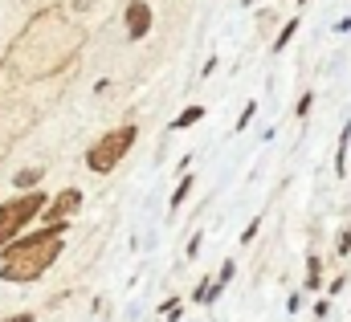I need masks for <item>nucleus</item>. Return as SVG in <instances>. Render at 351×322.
Segmentation results:
<instances>
[{"instance_id": "f257e3e1", "label": "nucleus", "mask_w": 351, "mask_h": 322, "mask_svg": "<svg viewBox=\"0 0 351 322\" xmlns=\"http://www.w3.org/2000/svg\"><path fill=\"white\" fill-rule=\"evenodd\" d=\"M62 237H66V225H45L29 237L21 233L16 241L0 249V277L4 282H37L62 257Z\"/></svg>"}, {"instance_id": "f03ea898", "label": "nucleus", "mask_w": 351, "mask_h": 322, "mask_svg": "<svg viewBox=\"0 0 351 322\" xmlns=\"http://www.w3.org/2000/svg\"><path fill=\"white\" fill-rule=\"evenodd\" d=\"M45 204H49V196L37 192V188H29V192L4 200V204H0V249L8 241H16V237L29 229V221H37V216L45 212Z\"/></svg>"}, {"instance_id": "7ed1b4c3", "label": "nucleus", "mask_w": 351, "mask_h": 322, "mask_svg": "<svg viewBox=\"0 0 351 322\" xmlns=\"http://www.w3.org/2000/svg\"><path fill=\"white\" fill-rule=\"evenodd\" d=\"M135 127H119V131H106L94 147L86 151V167L90 171H98V175H106V171H114V163H123V156L135 147Z\"/></svg>"}, {"instance_id": "20e7f679", "label": "nucleus", "mask_w": 351, "mask_h": 322, "mask_svg": "<svg viewBox=\"0 0 351 322\" xmlns=\"http://www.w3.org/2000/svg\"><path fill=\"white\" fill-rule=\"evenodd\" d=\"M78 208H82V192H78V188H66V192H58V196L45 204V225H66Z\"/></svg>"}, {"instance_id": "39448f33", "label": "nucleus", "mask_w": 351, "mask_h": 322, "mask_svg": "<svg viewBox=\"0 0 351 322\" xmlns=\"http://www.w3.org/2000/svg\"><path fill=\"white\" fill-rule=\"evenodd\" d=\"M147 33H152V8H147V0H131L127 4V37L143 41Z\"/></svg>"}, {"instance_id": "423d86ee", "label": "nucleus", "mask_w": 351, "mask_h": 322, "mask_svg": "<svg viewBox=\"0 0 351 322\" xmlns=\"http://www.w3.org/2000/svg\"><path fill=\"white\" fill-rule=\"evenodd\" d=\"M45 175V167H21L16 175H12V184L21 188V192H29V188H37V179Z\"/></svg>"}, {"instance_id": "0eeeda50", "label": "nucleus", "mask_w": 351, "mask_h": 322, "mask_svg": "<svg viewBox=\"0 0 351 322\" xmlns=\"http://www.w3.org/2000/svg\"><path fill=\"white\" fill-rule=\"evenodd\" d=\"M200 119H204V110H200V106H188V110H180V114H176L172 131H188V127H192V123H200Z\"/></svg>"}, {"instance_id": "6e6552de", "label": "nucleus", "mask_w": 351, "mask_h": 322, "mask_svg": "<svg viewBox=\"0 0 351 322\" xmlns=\"http://www.w3.org/2000/svg\"><path fill=\"white\" fill-rule=\"evenodd\" d=\"M294 33H298V21H290V25H286V29H282V33L274 37V53H282V49H286V41H290Z\"/></svg>"}, {"instance_id": "1a4fd4ad", "label": "nucleus", "mask_w": 351, "mask_h": 322, "mask_svg": "<svg viewBox=\"0 0 351 322\" xmlns=\"http://www.w3.org/2000/svg\"><path fill=\"white\" fill-rule=\"evenodd\" d=\"M348 139H351V127H343V135H339V156H335V171L348 167Z\"/></svg>"}, {"instance_id": "9d476101", "label": "nucleus", "mask_w": 351, "mask_h": 322, "mask_svg": "<svg viewBox=\"0 0 351 322\" xmlns=\"http://www.w3.org/2000/svg\"><path fill=\"white\" fill-rule=\"evenodd\" d=\"M188 192H192V175H184V179H180V188H176V196H172V208H180V204L188 200Z\"/></svg>"}, {"instance_id": "9b49d317", "label": "nucleus", "mask_w": 351, "mask_h": 322, "mask_svg": "<svg viewBox=\"0 0 351 322\" xmlns=\"http://www.w3.org/2000/svg\"><path fill=\"white\" fill-rule=\"evenodd\" d=\"M306 286L319 290V257H306Z\"/></svg>"}, {"instance_id": "f8f14e48", "label": "nucleus", "mask_w": 351, "mask_h": 322, "mask_svg": "<svg viewBox=\"0 0 351 322\" xmlns=\"http://www.w3.org/2000/svg\"><path fill=\"white\" fill-rule=\"evenodd\" d=\"M254 110H258V102H250V106L241 110V119H237V131H245V127H250V119H254Z\"/></svg>"}, {"instance_id": "ddd939ff", "label": "nucleus", "mask_w": 351, "mask_h": 322, "mask_svg": "<svg viewBox=\"0 0 351 322\" xmlns=\"http://www.w3.org/2000/svg\"><path fill=\"white\" fill-rule=\"evenodd\" d=\"M233 269H237V265H233V261H225V265H221V273H217V282H221V286H229V277H233Z\"/></svg>"}, {"instance_id": "4468645a", "label": "nucleus", "mask_w": 351, "mask_h": 322, "mask_svg": "<svg viewBox=\"0 0 351 322\" xmlns=\"http://www.w3.org/2000/svg\"><path fill=\"white\" fill-rule=\"evenodd\" d=\"M311 106H315V94H302L298 98V114H311Z\"/></svg>"}, {"instance_id": "2eb2a0df", "label": "nucleus", "mask_w": 351, "mask_h": 322, "mask_svg": "<svg viewBox=\"0 0 351 322\" xmlns=\"http://www.w3.org/2000/svg\"><path fill=\"white\" fill-rule=\"evenodd\" d=\"M339 253H351V233H339V245H335Z\"/></svg>"}, {"instance_id": "dca6fc26", "label": "nucleus", "mask_w": 351, "mask_h": 322, "mask_svg": "<svg viewBox=\"0 0 351 322\" xmlns=\"http://www.w3.org/2000/svg\"><path fill=\"white\" fill-rule=\"evenodd\" d=\"M4 322H33V314H12V319H4Z\"/></svg>"}, {"instance_id": "f3484780", "label": "nucleus", "mask_w": 351, "mask_h": 322, "mask_svg": "<svg viewBox=\"0 0 351 322\" xmlns=\"http://www.w3.org/2000/svg\"><path fill=\"white\" fill-rule=\"evenodd\" d=\"M245 4H250V0H245Z\"/></svg>"}]
</instances>
